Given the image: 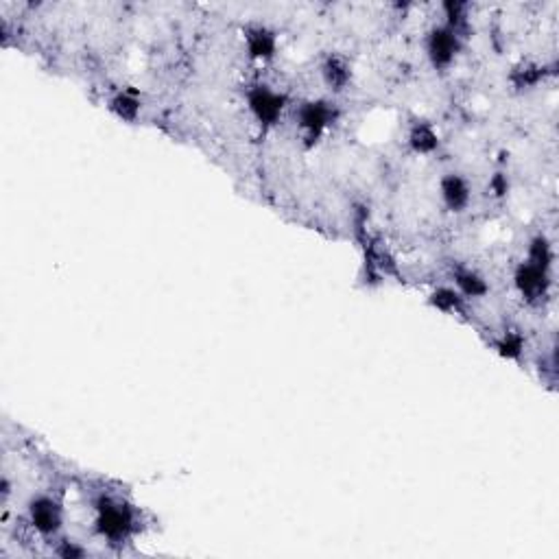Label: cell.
I'll return each instance as SVG.
<instances>
[{
    "instance_id": "1",
    "label": "cell",
    "mask_w": 559,
    "mask_h": 559,
    "mask_svg": "<svg viewBox=\"0 0 559 559\" xmlns=\"http://www.w3.org/2000/svg\"><path fill=\"white\" fill-rule=\"evenodd\" d=\"M337 103L331 98H308L295 107V125L302 132L306 147H315L334 125L339 123Z\"/></svg>"
},
{
    "instance_id": "2",
    "label": "cell",
    "mask_w": 559,
    "mask_h": 559,
    "mask_svg": "<svg viewBox=\"0 0 559 559\" xmlns=\"http://www.w3.org/2000/svg\"><path fill=\"white\" fill-rule=\"evenodd\" d=\"M94 511H97L94 529H97L98 536L106 537V540L123 542L134 533V509L127 503H123V500L112 498V496H101V498L94 503Z\"/></svg>"
},
{
    "instance_id": "3",
    "label": "cell",
    "mask_w": 559,
    "mask_h": 559,
    "mask_svg": "<svg viewBox=\"0 0 559 559\" xmlns=\"http://www.w3.org/2000/svg\"><path fill=\"white\" fill-rule=\"evenodd\" d=\"M245 101H247V109L252 114L256 123L263 129H271L280 123L284 116L289 98L284 92L274 90L269 83H254L245 92Z\"/></svg>"
},
{
    "instance_id": "4",
    "label": "cell",
    "mask_w": 559,
    "mask_h": 559,
    "mask_svg": "<svg viewBox=\"0 0 559 559\" xmlns=\"http://www.w3.org/2000/svg\"><path fill=\"white\" fill-rule=\"evenodd\" d=\"M463 49V35L457 29L448 27L446 23L435 24L428 29L424 38V51L428 61L435 70H448L454 61H457L459 53Z\"/></svg>"
},
{
    "instance_id": "5",
    "label": "cell",
    "mask_w": 559,
    "mask_h": 559,
    "mask_svg": "<svg viewBox=\"0 0 559 559\" xmlns=\"http://www.w3.org/2000/svg\"><path fill=\"white\" fill-rule=\"evenodd\" d=\"M27 516L31 526L44 537H55L64 526V509L49 494L33 496L27 505Z\"/></svg>"
},
{
    "instance_id": "6",
    "label": "cell",
    "mask_w": 559,
    "mask_h": 559,
    "mask_svg": "<svg viewBox=\"0 0 559 559\" xmlns=\"http://www.w3.org/2000/svg\"><path fill=\"white\" fill-rule=\"evenodd\" d=\"M245 53L254 61H271L278 55V33L265 23H249L243 29Z\"/></svg>"
},
{
    "instance_id": "7",
    "label": "cell",
    "mask_w": 559,
    "mask_h": 559,
    "mask_svg": "<svg viewBox=\"0 0 559 559\" xmlns=\"http://www.w3.org/2000/svg\"><path fill=\"white\" fill-rule=\"evenodd\" d=\"M514 284L525 300H542L548 293V286H551V271L533 265L531 260H522L514 271Z\"/></svg>"
},
{
    "instance_id": "8",
    "label": "cell",
    "mask_w": 559,
    "mask_h": 559,
    "mask_svg": "<svg viewBox=\"0 0 559 559\" xmlns=\"http://www.w3.org/2000/svg\"><path fill=\"white\" fill-rule=\"evenodd\" d=\"M440 200L451 214H461L472 203V186L461 173H443L440 180Z\"/></svg>"
},
{
    "instance_id": "9",
    "label": "cell",
    "mask_w": 559,
    "mask_h": 559,
    "mask_svg": "<svg viewBox=\"0 0 559 559\" xmlns=\"http://www.w3.org/2000/svg\"><path fill=\"white\" fill-rule=\"evenodd\" d=\"M320 72L326 88L334 94L346 92L349 83H352V64H349L348 57L341 53H328L323 57Z\"/></svg>"
},
{
    "instance_id": "10",
    "label": "cell",
    "mask_w": 559,
    "mask_h": 559,
    "mask_svg": "<svg viewBox=\"0 0 559 559\" xmlns=\"http://www.w3.org/2000/svg\"><path fill=\"white\" fill-rule=\"evenodd\" d=\"M406 147L415 155H433L442 147L440 132L435 129V125L424 118L413 120L409 132H406Z\"/></svg>"
},
{
    "instance_id": "11",
    "label": "cell",
    "mask_w": 559,
    "mask_h": 559,
    "mask_svg": "<svg viewBox=\"0 0 559 559\" xmlns=\"http://www.w3.org/2000/svg\"><path fill=\"white\" fill-rule=\"evenodd\" d=\"M452 284L463 300H483L489 293V284L477 269L466 265L452 266Z\"/></svg>"
},
{
    "instance_id": "12",
    "label": "cell",
    "mask_w": 559,
    "mask_h": 559,
    "mask_svg": "<svg viewBox=\"0 0 559 559\" xmlns=\"http://www.w3.org/2000/svg\"><path fill=\"white\" fill-rule=\"evenodd\" d=\"M107 107L109 112H112L118 120H123V123H135L140 116V109H143V101H140L138 92L120 90L109 98Z\"/></svg>"
},
{
    "instance_id": "13",
    "label": "cell",
    "mask_w": 559,
    "mask_h": 559,
    "mask_svg": "<svg viewBox=\"0 0 559 559\" xmlns=\"http://www.w3.org/2000/svg\"><path fill=\"white\" fill-rule=\"evenodd\" d=\"M428 304L435 311L443 312V315H459L463 312L466 300L459 295V291L454 286H437L431 295H428Z\"/></svg>"
},
{
    "instance_id": "14",
    "label": "cell",
    "mask_w": 559,
    "mask_h": 559,
    "mask_svg": "<svg viewBox=\"0 0 559 559\" xmlns=\"http://www.w3.org/2000/svg\"><path fill=\"white\" fill-rule=\"evenodd\" d=\"M494 348L503 359L518 360L522 357V349H525V337L518 331H505L496 339Z\"/></svg>"
},
{
    "instance_id": "15",
    "label": "cell",
    "mask_w": 559,
    "mask_h": 559,
    "mask_svg": "<svg viewBox=\"0 0 559 559\" xmlns=\"http://www.w3.org/2000/svg\"><path fill=\"white\" fill-rule=\"evenodd\" d=\"M553 247L551 243H548V238L545 237V234H537V237L531 238L529 243V256H526V260H531L533 265L542 266V269L551 271L553 266Z\"/></svg>"
},
{
    "instance_id": "16",
    "label": "cell",
    "mask_w": 559,
    "mask_h": 559,
    "mask_svg": "<svg viewBox=\"0 0 559 559\" xmlns=\"http://www.w3.org/2000/svg\"><path fill=\"white\" fill-rule=\"evenodd\" d=\"M545 77V68L537 64H522L518 68H514L511 72V83H514L518 90H529V88H536L537 83L542 81Z\"/></svg>"
},
{
    "instance_id": "17",
    "label": "cell",
    "mask_w": 559,
    "mask_h": 559,
    "mask_svg": "<svg viewBox=\"0 0 559 559\" xmlns=\"http://www.w3.org/2000/svg\"><path fill=\"white\" fill-rule=\"evenodd\" d=\"M509 192V177L505 173H494L488 182V195H492L494 200H503Z\"/></svg>"
},
{
    "instance_id": "18",
    "label": "cell",
    "mask_w": 559,
    "mask_h": 559,
    "mask_svg": "<svg viewBox=\"0 0 559 559\" xmlns=\"http://www.w3.org/2000/svg\"><path fill=\"white\" fill-rule=\"evenodd\" d=\"M57 555L64 559H79L86 555L81 546H77V542H61V546L57 548Z\"/></svg>"
}]
</instances>
